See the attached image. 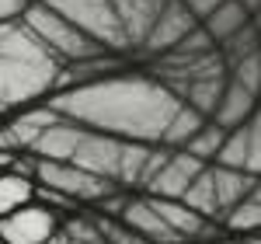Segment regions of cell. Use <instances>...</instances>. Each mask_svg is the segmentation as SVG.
Segmentation results:
<instances>
[{"label":"cell","instance_id":"7402d4cb","mask_svg":"<svg viewBox=\"0 0 261 244\" xmlns=\"http://www.w3.org/2000/svg\"><path fill=\"white\" fill-rule=\"evenodd\" d=\"M223 87H226V77H205V81H192L188 87H185V98L181 102L192 105L199 115H213L216 112V105H220L223 98Z\"/></svg>","mask_w":261,"mask_h":244},{"label":"cell","instance_id":"836d02e7","mask_svg":"<svg viewBox=\"0 0 261 244\" xmlns=\"http://www.w3.org/2000/svg\"><path fill=\"white\" fill-rule=\"evenodd\" d=\"M0 150H18L14 147V140H11V133H7V126L0 122Z\"/></svg>","mask_w":261,"mask_h":244},{"label":"cell","instance_id":"f1b7e54d","mask_svg":"<svg viewBox=\"0 0 261 244\" xmlns=\"http://www.w3.org/2000/svg\"><path fill=\"white\" fill-rule=\"evenodd\" d=\"M32 199H39L42 206H49V209H73V199H66L63 192H56V188H45V185H35V192H32Z\"/></svg>","mask_w":261,"mask_h":244},{"label":"cell","instance_id":"44dd1931","mask_svg":"<svg viewBox=\"0 0 261 244\" xmlns=\"http://www.w3.org/2000/svg\"><path fill=\"white\" fill-rule=\"evenodd\" d=\"M181 203L188 206V209H195L199 216L220 224V206H216V192H213V178H209V164H205L199 175L192 178V185L181 192Z\"/></svg>","mask_w":261,"mask_h":244},{"label":"cell","instance_id":"4dcf8cb0","mask_svg":"<svg viewBox=\"0 0 261 244\" xmlns=\"http://www.w3.org/2000/svg\"><path fill=\"white\" fill-rule=\"evenodd\" d=\"M181 4L192 11V18H195V21H202L213 7H216V4H223V0H181Z\"/></svg>","mask_w":261,"mask_h":244},{"label":"cell","instance_id":"cb8c5ba5","mask_svg":"<svg viewBox=\"0 0 261 244\" xmlns=\"http://www.w3.org/2000/svg\"><path fill=\"white\" fill-rule=\"evenodd\" d=\"M226 81L241 84L244 91H251L258 98V91H261V49H251V53H244V56L226 63Z\"/></svg>","mask_w":261,"mask_h":244},{"label":"cell","instance_id":"30bf717a","mask_svg":"<svg viewBox=\"0 0 261 244\" xmlns=\"http://www.w3.org/2000/svg\"><path fill=\"white\" fill-rule=\"evenodd\" d=\"M205 164L195 161L192 154L185 150H171V157L164 161V167L150 178L146 185V196H157V199H181V192L192 185V178L199 175Z\"/></svg>","mask_w":261,"mask_h":244},{"label":"cell","instance_id":"4316f807","mask_svg":"<svg viewBox=\"0 0 261 244\" xmlns=\"http://www.w3.org/2000/svg\"><path fill=\"white\" fill-rule=\"evenodd\" d=\"M216 45H213V39L202 32V25H195L185 39L171 49V53H164V56H174V60H195V56H202V53H213Z\"/></svg>","mask_w":261,"mask_h":244},{"label":"cell","instance_id":"52a82bcc","mask_svg":"<svg viewBox=\"0 0 261 244\" xmlns=\"http://www.w3.org/2000/svg\"><path fill=\"white\" fill-rule=\"evenodd\" d=\"M213 164L237 167V171H247V175L258 178V171H261V119H258V112L244 122V126L226 129V136H223Z\"/></svg>","mask_w":261,"mask_h":244},{"label":"cell","instance_id":"8fae6325","mask_svg":"<svg viewBox=\"0 0 261 244\" xmlns=\"http://www.w3.org/2000/svg\"><path fill=\"white\" fill-rule=\"evenodd\" d=\"M81 133H84V126L60 119V122H53V126H45L39 136H35V143L28 147V154L39 157V161H70L73 150H77Z\"/></svg>","mask_w":261,"mask_h":244},{"label":"cell","instance_id":"3957f363","mask_svg":"<svg viewBox=\"0 0 261 244\" xmlns=\"http://www.w3.org/2000/svg\"><path fill=\"white\" fill-rule=\"evenodd\" d=\"M18 21L60 63H77V60H87V56L101 53V45H94L84 32H77L63 14H56V11H53L49 4H42V0H28V7L21 11Z\"/></svg>","mask_w":261,"mask_h":244},{"label":"cell","instance_id":"277c9868","mask_svg":"<svg viewBox=\"0 0 261 244\" xmlns=\"http://www.w3.org/2000/svg\"><path fill=\"white\" fill-rule=\"evenodd\" d=\"M42 4H49L56 14H63L77 32H84L105 53H125L129 49V39L122 32V21L112 7V0H42Z\"/></svg>","mask_w":261,"mask_h":244},{"label":"cell","instance_id":"7c38bea8","mask_svg":"<svg viewBox=\"0 0 261 244\" xmlns=\"http://www.w3.org/2000/svg\"><path fill=\"white\" fill-rule=\"evenodd\" d=\"M119 224L125 227V230H133V234L146 237V241H153V244H178V237L167 230V224L157 216V209L150 206L146 196H140V199L129 196V203H125V209H122V216H119Z\"/></svg>","mask_w":261,"mask_h":244},{"label":"cell","instance_id":"7a4b0ae2","mask_svg":"<svg viewBox=\"0 0 261 244\" xmlns=\"http://www.w3.org/2000/svg\"><path fill=\"white\" fill-rule=\"evenodd\" d=\"M60 70L63 63L21 21H11L0 39V112L28 108L42 94H53Z\"/></svg>","mask_w":261,"mask_h":244},{"label":"cell","instance_id":"8d00e7d4","mask_svg":"<svg viewBox=\"0 0 261 244\" xmlns=\"http://www.w3.org/2000/svg\"><path fill=\"white\" fill-rule=\"evenodd\" d=\"M0 244H4V241H0Z\"/></svg>","mask_w":261,"mask_h":244},{"label":"cell","instance_id":"9a60e30c","mask_svg":"<svg viewBox=\"0 0 261 244\" xmlns=\"http://www.w3.org/2000/svg\"><path fill=\"white\" fill-rule=\"evenodd\" d=\"M209 178H213V192H216V206H220V220L233 203H241L251 188H258V178L247 171H237V167L209 164Z\"/></svg>","mask_w":261,"mask_h":244},{"label":"cell","instance_id":"ac0fdd59","mask_svg":"<svg viewBox=\"0 0 261 244\" xmlns=\"http://www.w3.org/2000/svg\"><path fill=\"white\" fill-rule=\"evenodd\" d=\"M202 122H205V115H199L192 105L181 102L178 108L171 112L167 126H164L161 143H164V147H171V150H181V147H185V143H188V140H192V136L202 129Z\"/></svg>","mask_w":261,"mask_h":244},{"label":"cell","instance_id":"ba28073f","mask_svg":"<svg viewBox=\"0 0 261 244\" xmlns=\"http://www.w3.org/2000/svg\"><path fill=\"white\" fill-rule=\"evenodd\" d=\"M195 25H199V21L192 18V11H188L181 0H167L164 11L157 14V21L150 25L146 39L140 42V53H146V56H164V53H171Z\"/></svg>","mask_w":261,"mask_h":244},{"label":"cell","instance_id":"1f68e13d","mask_svg":"<svg viewBox=\"0 0 261 244\" xmlns=\"http://www.w3.org/2000/svg\"><path fill=\"white\" fill-rule=\"evenodd\" d=\"M213 244H261L258 234H237V237H216Z\"/></svg>","mask_w":261,"mask_h":244},{"label":"cell","instance_id":"d590c367","mask_svg":"<svg viewBox=\"0 0 261 244\" xmlns=\"http://www.w3.org/2000/svg\"><path fill=\"white\" fill-rule=\"evenodd\" d=\"M178 244H195V241H178Z\"/></svg>","mask_w":261,"mask_h":244},{"label":"cell","instance_id":"d4e9b609","mask_svg":"<svg viewBox=\"0 0 261 244\" xmlns=\"http://www.w3.org/2000/svg\"><path fill=\"white\" fill-rule=\"evenodd\" d=\"M223 136H226V129H220L216 122L205 119V122H202V129L188 143H185L181 150H185V154H192V157H195V161H202V164H213V157H216V150H220Z\"/></svg>","mask_w":261,"mask_h":244},{"label":"cell","instance_id":"d6a6232c","mask_svg":"<svg viewBox=\"0 0 261 244\" xmlns=\"http://www.w3.org/2000/svg\"><path fill=\"white\" fill-rule=\"evenodd\" d=\"M237 4L244 7V14H247V18H258V7H261V0H237Z\"/></svg>","mask_w":261,"mask_h":244},{"label":"cell","instance_id":"484cf974","mask_svg":"<svg viewBox=\"0 0 261 244\" xmlns=\"http://www.w3.org/2000/svg\"><path fill=\"white\" fill-rule=\"evenodd\" d=\"M251 49H258V18H251L237 35H230V39L220 45V53H223L226 63L237 60V56H244V53H251Z\"/></svg>","mask_w":261,"mask_h":244},{"label":"cell","instance_id":"5b68a950","mask_svg":"<svg viewBox=\"0 0 261 244\" xmlns=\"http://www.w3.org/2000/svg\"><path fill=\"white\" fill-rule=\"evenodd\" d=\"M32 178L39 185H45V188L63 192L73 203H87V206L101 203L105 196H112L119 188L112 178H98V175H91V171H84V167H77L70 161H39L35 157V175Z\"/></svg>","mask_w":261,"mask_h":244},{"label":"cell","instance_id":"9c48e42d","mask_svg":"<svg viewBox=\"0 0 261 244\" xmlns=\"http://www.w3.org/2000/svg\"><path fill=\"white\" fill-rule=\"evenodd\" d=\"M122 143L125 140H119V136H108V133H98V129H84L70 164H77V167L98 175V178H112V182H115Z\"/></svg>","mask_w":261,"mask_h":244},{"label":"cell","instance_id":"5bb4252c","mask_svg":"<svg viewBox=\"0 0 261 244\" xmlns=\"http://www.w3.org/2000/svg\"><path fill=\"white\" fill-rule=\"evenodd\" d=\"M254 112H258V98H254L251 91H244L241 84L226 81L223 98H220V105H216V112L209 115V122H216L220 129H237V126H244Z\"/></svg>","mask_w":261,"mask_h":244},{"label":"cell","instance_id":"d6986e66","mask_svg":"<svg viewBox=\"0 0 261 244\" xmlns=\"http://www.w3.org/2000/svg\"><path fill=\"white\" fill-rule=\"evenodd\" d=\"M220 224L226 227L230 234H258V227H261V192L251 188L241 203H233L223 213Z\"/></svg>","mask_w":261,"mask_h":244},{"label":"cell","instance_id":"8992f818","mask_svg":"<svg viewBox=\"0 0 261 244\" xmlns=\"http://www.w3.org/2000/svg\"><path fill=\"white\" fill-rule=\"evenodd\" d=\"M60 230V216L49 206H35V199L28 206H18L14 213H7L0 220V241L4 244H45L53 234Z\"/></svg>","mask_w":261,"mask_h":244},{"label":"cell","instance_id":"83f0119b","mask_svg":"<svg viewBox=\"0 0 261 244\" xmlns=\"http://www.w3.org/2000/svg\"><path fill=\"white\" fill-rule=\"evenodd\" d=\"M60 230L70 237V241H81V244H105L94 216H70L66 224H60Z\"/></svg>","mask_w":261,"mask_h":244},{"label":"cell","instance_id":"f546056e","mask_svg":"<svg viewBox=\"0 0 261 244\" xmlns=\"http://www.w3.org/2000/svg\"><path fill=\"white\" fill-rule=\"evenodd\" d=\"M24 7H28V0H0V25L4 21H18Z\"/></svg>","mask_w":261,"mask_h":244},{"label":"cell","instance_id":"e575fe53","mask_svg":"<svg viewBox=\"0 0 261 244\" xmlns=\"http://www.w3.org/2000/svg\"><path fill=\"white\" fill-rule=\"evenodd\" d=\"M60 234H63V230H60ZM60 244H81V241H70V237H66V234H63V241Z\"/></svg>","mask_w":261,"mask_h":244},{"label":"cell","instance_id":"e0dca14e","mask_svg":"<svg viewBox=\"0 0 261 244\" xmlns=\"http://www.w3.org/2000/svg\"><path fill=\"white\" fill-rule=\"evenodd\" d=\"M247 21H251V18L244 14V7L237 4V0H223V4H216V7H213L199 25H202V32L213 39V45L220 49L223 42L230 39V35H237Z\"/></svg>","mask_w":261,"mask_h":244},{"label":"cell","instance_id":"6da1fadb","mask_svg":"<svg viewBox=\"0 0 261 244\" xmlns=\"http://www.w3.org/2000/svg\"><path fill=\"white\" fill-rule=\"evenodd\" d=\"M45 105L56 108L66 122H77L84 129H98L119 140L161 143L164 126L181 102L157 77L122 70L105 81L53 91Z\"/></svg>","mask_w":261,"mask_h":244},{"label":"cell","instance_id":"4fadbf2b","mask_svg":"<svg viewBox=\"0 0 261 244\" xmlns=\"http://www.w3.org/2000/svg\"><path fill=\"white\" fill-rule=\"evenodd\" d=\"M164 4L167 0H112V7L122 21V32L129 39V49H140V42L146 39V32L164 11Z\"/></svg>","mask_w":261,"mask_h":244},{"label":"cell","instance_id":"603a6c76","mask_svg":"<svg viewBox=\"0 0 261 244\" xmlns=\"http://www.w3.org/2000/svg\"><path fill=\"white\" fill-rule=\"evenodd\" d=\"M32 192H35V182H32V178L0 171V220H4L7 213H14L18 206L32 203Z\"/></svg>","mask_w":261,"mask_h":244},{"label":"cell","instance_id":"ffe728a7","mask_svg":"<svg viewBox=\"0 0 261 244\" xmlns=\"http://www.w3.org/2000/svg\"><path fill=\"white\" fill-rule=\"evenodd\" d=\"M150 147L153 143H140V140H125L122 143V154H119V167H115V185L119 188H140V175H143V164L150 157Z\"/></svg>","mask_w":261,"mask_h":244},{"label":"cell","instance_id":"2e32d148","mask_svg":"<svg viewBox=\"0 0 261 244\" xmlns=\"http://www.w3.org/2000/svg\"><path fill=\"white\" fill-rule=\"evenodd\" d=\"M60 119H63V115L56 112V108H49V105H32V108L18 112L14 119L4 122V126H7V133H11L14 147H18V150H28L45 126H53V122H60Z\"/></svg>","mask_w":261,"mask_h":244}]
</instances>
